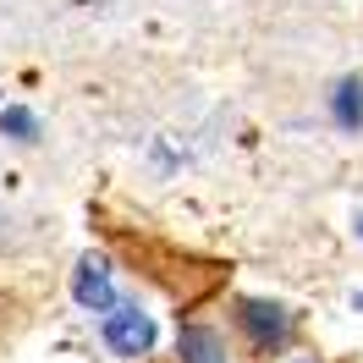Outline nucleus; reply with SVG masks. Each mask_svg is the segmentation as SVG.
<instances>
[{
  "mask_svg": "<svg viewBox=\"0 0 363 363\" xmlns=\"http://www.w3.org/2000/svg\"><path fill=\"white\" fill-rule=\"evenodd\" d=\"M330 121L341 133H363V77H341L330 89Z\"/></svg>",
  "mask_w": 363,
  "mask_h": 363,
  "instance_id": "obj_5",
  "label": "nucleus"
},
{
  "mask_svg": "<svg viewBox=\"0 0 363 363\" xmlns=\"http://www.w3.org/2000/svg\"><path fill=\"white\" fill-rule=\"evenodd\" d=\"M286 363H314V358H308V352H297V358H286Z\"/></svg>",
  "mask_w": 363,
  "mask_h": 363,
  "instance_id": "obj_7",
  "label": "nucleus"
},
{
  "mask_svg": "<svg viewBox=\"0 0 363 363\" xmlns=\"http://www.w3.org/2000/svg\"><path fill=\"white\" fill-rule=\"evenodd\" d=\"M155 319L143 314L138 303H127V308H111L105 314V347H111L116 358H149L155 352Z\"/></svg>",
  "mask_w": 363,
  "mask_h": 363,
  "instance_id": "obj_1",
  "label": "nucleus"
},
{
  "mask_svg": "<svg viewBox=\"0 0 363 363\" xmlns=\"http://www.w3.org/2000/svg\"><path fill=\"white\" fill-rule=\"evenodd\" d=\"M352 231H358V237H363V215H358V220H352Z\"/></svg>",
  "mask_w": 363,
  "mask_h": 363,
  "instance_id": "obj_8",
  "label": "nucleus"
},
{
  "mask_svg": "<svg viewBox=\"0 0 363 363\" xmlns=\"http://www.w3.org/2000/svg\"><path fill=\"white\" fill-rule=\"evenodd\" d=\"M237 325L248 330V341L259 347V352H270V347H281V341H286V330H292V314H286L281 303H264V297H248V303L237 308Z\"/></svg>",
  "mask_w": 363,
  "mask_h": 363,
  "instance_id": "obj_3",
  "label": "nucleus"
},
{
  "mask_svg": "<svg viewBox=\"0 0 363 363\" xmlns=\"http://www.w3.org/2000/svg\"><path fill=\"white\" fill-rule=\"evenodd\" d=\"M72 303L89 308V314H111L116 308V286H111V264L99 253H83L77 270H72Z\"/></svg>",
  "mask_w": 363,
  "mask_h": 363,
  "instance_id": "obj_2",
  "label": "nucleus"
},
{
  "mask_svg": "<svg viewBox=\"0 0 363 363\" xmlns=\"http://www.w3.org/2000/svg\"><path fill=\"white\" fill-rule=\"evenodd\" d=\"M177 358L182 363H231L226 358V341L215 336L209 325H182V330H177Z\"/></svg>",
  "mask_w": 363,
  "mask_h": 363,
  "instance_id": "obj_4",
  "label": "nucleus"
},
{
  "mask_svg": "<svg viewBox=\"0 0 363 363\" xmlns=\"http://www.w3.org/2000/svg\"><path fill=\"white\" fill-rule=\"evenodd\" d=\"M0 133L17 138V143H39V116L28 111V105H6L0 111Z\"/></svg>",
  "mask_w": 363,
  "mask_h": 363,
  "instance_id": "obj_6",
  "label": "nucleus"
}]
</instances>
